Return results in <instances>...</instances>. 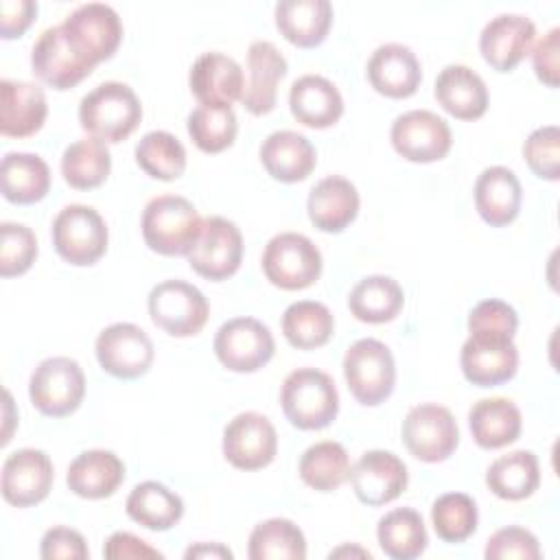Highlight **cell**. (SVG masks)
<instances>
[{
	"mask_svg": "<svg viewBox=\"0 0 560 560\" xmlns=\"http://www.w3.org/2000/svg\"><path fill=\"white\" fill-rule=\"evenodd\" d=\"M142 120V105L136 92L120 81H105L88 92L79 103V122L101 142H120L133 133Z\"/></svg>",
	"mask_w": 560,
	"mask_h": 560,
	"instance_id": "obj_1",
	"label": "cell"
},
{
	"mask_svg": "<svg viewBox=\"0 0 560 560\" xmlns=\"http://www.w3.org/2000/svg\"><path fill=\"white\" fill-rule=\"evenodd\" d=\"M203 219L197 208L179 195H158L142 210V238L162 256H188L199 238Z\"/></svg>",
	"mask_w": 560,
	"mask_h": 560,
	"instance_id": "obj_2",
	"label": "cell"
},
{
	"mask_svg": "<svg viewBox=\"0 0 560 560\" xmlns=\"http://www.w3.org/2000/svg\"><path fill=\"white\" fill-rule=\"evenodd\" d=\"M280 405L287 420L302 431L328 427L339 413L335 381L317 368H298L280 387Z\"/></svg>",
	"mask_w": 560,
	"mask_h": 560,
	"instance_id": "obj_3",
	"label": "cell"
},
{
	"mask_svg": "<svg viewBox=\"0 0 560 560\" xmlns=\"http://www.w3.org/2000/svg\"><path fill=\"white\" fill-rule=\"evenodd\" d=\"M343 376L357 402L376 407L394 392V357L383 341L372 337L359 339L343 354Z\"/></svg>",
	"mask_w": 560,
	"mask_h": 560,
	"instance_id": "obj_4",
	"label": "cell"
},
{
	"mask_svg": "<svg viewBox=\"0 0 560 560\" xmlns=\"http://www.w3.org/2000/svg\"><path fill=\"white\" fill-rule=\"evenodd\" d=\"M260 265L273 287L300 291L317 282L322 273V252L304 234L280 232L265 245Z\"/></svg>",
	"mask_w": 560,
	"mask_h": 560,
	"instance_id": "obj_5",
	"label": "cell"
},
{
	"mask_svg": "<svg viewBox=\"0 0 560 560\" xmlns=\"http://www.w3.org/2000/svg\"><path fill=\"white\" fill-rule=\"evenodd\" d=\"M28 396L33 407L44 416H70L85 396V374L70 357H48L33 370Z\"/></svg>",
	"mask_w": 560,
	"mask_h": 560,
	"instance_id": "obj_6",
	"label": "cell"
},
{
	"mask_svg": "<svg viewBox=\"0 0 560 560\" xmlns=\"http://www.w3.org/2000/svg\"><path fill=\"white\" fill-rule=\"evenodd\" d=\"M57 254L77 267L94 265L107 252V225L103 217L83 203H70L59 210L50 228Z\"/></svg>",
	"mask_w": 560,
	"mask_h": 560,
	"instance_id": "obj_7",
	"label": "cell"
},
{
	"mask_svg": "<svg viewBox=\"0 0 560 560\" xmlns=\"http://www.w3.org/2000/svg\"><path fill=\"white\" fill-rule=\"evenodd\" d=\"M147 306L151 322L171 337H192L201 332L210 313L206 295L186 280H164L155 284Z\"/></svg>",
	"mask_w": 560,
	"mask_h": 560,
	"instance_id": "obj_8",
	"label": "cell"
},
{
	"mask_svg": "<svg viewBox=\"0 0 560 560\" xmlns=\"http://www.w3.org/2000/svg\"><path fill=\"white\" fill-rule=\"evenodd\" d=\"M402 442L407 451L427 464L444 462L459 444V427L451 409L422 402L407 411L402 420Z\"/></svg>",
	"mask_w": 560,
	"mask_h": 560,
	"instance_id": "obj_9",
	"label": "cell"
},
{
	"mask_svg": "<svg viewBox=\"0 0 560 560\" xmlns=\"http://www.w3.org/2000/svg\"><path fill=\"white\" fill-rule=\"evenodd\" d=\"M212 346L219 363L238 374L260 370L276 352L271 330L256 317H232L223 322Z\"/></svg>",
	"mask_w": 560,
	"mask_h": 560,
	"instance_id": "obj_10",
	"label": "cell"
},
{
	"mask_svg": "<svg viewBox=\"0 0 560 560\" xmlns=\"http://www.w3.org/2000/svg\"><path fill=\"white\" fill-rule=\"evenodd\" d=\"M61 28L74 50L92 66L109 59L122 42V22L118 13L103 2L79 4Z\"/></svg>",
	"mask_w": 560,
	"mask_h": 560,
	"instance_id": "obj_11",
	"label": "cell"
},
{
	"mask_svg": "<svg viewBox=\"0 0 560 560\" xmlns=\"http://www.w3.org/2000/svg\"><path fill=\"white\" fill-rule=\"evenodd\" d=\"M94 352L103 372L122 381L147 374L155 357L151 337L129 322H116L103 328L96 337Z\"/></svg>",
	"mask_w": 560,
	"mask_h": 560,
	"instance_id": "obj_12",
	"label": "cell"
},
{
	"mask_svg": "<svg viewBox=\"0 0 560 560\" xmlns=\"http://www.w3.org/2000/svg\"><path fill=\"white\" fill-rule=\"evenodd\" d=\"M188 265L208 280H225L234 276L243 260V234L234 221L225 217L203 219L201 232L188 252Z\"/></svg>",
	"mask_w": 560,
	"mask_h": 560,
	"instance_id": "obj_13",
	"label": "cell"
},
{
	"mask_svg": "<svg viewBox=\"0 0 560 560\" xmlns=\"http://www.w3.org/2000/svg\"><path fill=\"white\" fill-rule=\"evenodd\" d=\"M389 138L398 155L418 164L442 160L453 144L448 122L429 109H411L396 116Z\"/></svg>",
	"mask_w": 560,
	"mask_h": 560,
	"instance_id": "obj_14",
	"label": "cell"
},
{
	"mask_svg": "<svg viewBox=\"0 0 560 560\" xmlns=\"http://www.w3.org/2000/svg\"><path fill=\"white\" fill-rule=\"evenodd\" d=\"M223 457L238 470H258L273 462L278 435L271 420L258 411L234 416L223 429Z\"/></svg>",
	"mask_w": 560,
	"mask_h": 560,
	"instance_id": "obj_15",
	"label": "cell"
},
{
	"mask_svg": "<svg viewBox=\"0 0 560 560\" xmlns=\"http://www.w3.org/2000/svg\"><path fill=\"white\" fill-rule=\"evenodd\" d=\"M459 365L468 383L494 387L514 378L518 370V350L510 337L470 332L462 346Z\"/></svg>",
	"mask_w": 560,
	"mask_h": 560,
	"instance_id": "obj_16",
	"label": "cell"
},
{
	"mask_svg": "<svg viewBox=\"0 0 560 560\" xmlns=\"http://www.w3.org/2000/svg\"><path fill=\"white\" fill-rule=\"evenodd\" d=\"M31 68L42 83L55 90H70L94 70V66L68 42L61 24L42 31V35L35 39L31 50Z\"/></svg>",
	"mask_w": 560,
	"mask_h": 560,
	"instance_id": "obj_17",
	"label": "cell"
},
{
	"mask_svg": "<svg viewBox=\"0 0 560 560\" xmlns=\"http://www.w3.org/2000/svg\"><path fill=\"white\" fill-rule=\"evenodd\" d=\"M52 479V462L44 451L20 448L13 451L2 464L0 490L7 503L15 508H31L48 497Z\"/></svg>",
	"mask_w": 560,
	"mask_h": 560,
	"instance_id": "obj_18",
	"label": "cell"
},
{
	"mask_svg": "<svg viewBox=\"0 0 560 560\" xmlns=\"http://www.w3.org/2000/svg\"><path fill=\"white\" fill-rule=\"evenodd\" d=\"M348 479L361 503L378 508L402 494L409 472L405 462L392 451H368L350 468Z\"/></svg>",
	"mask_w": 560,
	"mask_h": 560,
	"instance_id": "obj_19",
	"label": "cell"
},
{
	"mask_svg": "<svg viewBox=\"0 0 560 560\" xmlns=\"http://www.w3.org/2000/svg\"><path fill=\"white\" fill-rule=\"evenodd\" d=\"M534 37L536 26L527 15L501 13L481 28L479 50L497 72H510L525 59Z\"/></svg>",
	"mask_w": 560,
	"mask_h": 560,
	"instance_id": "obj_20",
	"label": "cell"
},
{
	"mask_svg": "<svg viewBox=\"0 0 560 560\" xmlns=\"http://www.w3.org/2000/svg\"><path fill=\"white\" fill-rule=\"evenodd\" d=\"M188 85L201 105L232 107L234 101H241L245 90L243 68L236 59L210 50L199 55L190 66Z\"/></svg>",
	"mask_w": 560,
	"mask_h": 560,
	"instance_id": "obj_21",
	"label": "cell"
},
{
	"mask_svg": "<svg viewBox=\"0 0 560 560\" xmlns=\"http://www.w3.org/2000/svg\"><path fill=\"white\" fill-rule=\"evenodd\" d=\"M370 85L389 98H407L416 94L422 81V68L416 52L405 44H383L368 61Z\"/></svg>",
	"mask_w": 560,
	"mask_h": 560,
	"instance_id": "obj_22",
	"label": "cell"
},
{
	"mask_svg": "<svg viewBox=\"0 0 560 560\" xmlns=\"http://www.w3.org/2000/svg\"><path fill=\"white\" fill-rule=\"evenodd\" d=\"M249 83L243 90L241 103L254 116H265L276 107L278 83L287 74L284 55L267 39H256L247 48Z\"/></svg>",
	"mask_w": 560,
	"mask_h": 560,
	"instance_id": "obj_23",
	"label": "cell"
},
{
	"mask_svg": "<svg viewBox=\"0 0 560 560\" xmlns=\"http://www.w3.org/2000/svg\"><path fill=\"white\" fill-rule=\"evenodd\" d=\"M48 116L46 94L28 81H0V133L26 138L42 129Z\"/></svg>",
	"mask_w": 560,
	"mask_h": 560,
	"instance_id": "obj_24",
	"label": "cell"
},
{
	"mask_svg": "<svg viewBox=\"0 0 560 560\" xmlns=\"http://www.w3.org/2000/svg\"><path fill=\"white\" fill-rule=\"evenodd\" d=\"M306 210L311 223L317 230L328 234L343 232L357 219L359 190L350 179L341 175H328L311 188Z\"/></svg>",
	"mask_w": 560,
	"mask_h": 560,
	"instance_id": "obj_25",
	"label": "cell"
},
{
	"mask_svg": "<svg viewBox=\"0 0 560 560\" xmlns=\"http://www.w3.org/2000/svg\"><path fill=\"white\" fill-rule=\"evenodd\" d=\"M472 197L479 217L492 228H503L518 217L523 188L512 168L488 166L479 173Z\"/></svg>",
	"mask_w": 560,
	"mask_h": 560,
	"instance_id": "obj_26",
	"label": "cell"
},
{
	"mask_svg": "<svg viewBox=\"0 0 560 560\" xmlns=\"http://www.w3.org/2000/svg\"><path fill=\"white\" fill-rule=\"evenodd\" d=\"M289 107L298 122L311 129L332 127L343 114L341 92L322 74H304L291 83Z\"/></svg>",
	"mask_w": 560,
	"mask_h": 560,
	"instance_id": "obj_27",
	"label": "cell"
},
{
	"mask_svg": "<svg viewBox=\"0 0 560 560\" xmlns=\"http://www.w3.org/2000/svg\"><path fill=\"white\" fill-rule=\"evenodd\" d=\"M433 94L444 112L459 120H477L488 109V88L468 66L448 63L435 79Z\"/></svg>",
	"mask_w": 560,
	"mask_h": 560,
	"instance_id": "obj_28",
	"label": "cell"
},
{
	"mask_svg": "<svg viewBox=\"0 0 560 560\" xmlns=\"http://www.w3.org/2000/svg\"><path fill=\"white\" fill-rule=\"evenodd\" d=\"M260 162L273 179L295 184L313 173L317 153L306 136L291 129H280L262 140Z\"/></svg>",
	"mask_w": 560,
	"mask_h": 560,
	"instance_id": "obj_29",
	"label": "cell"
},
{
	"mask_svg": "<svg viewBox=\"0 0 560 560\" xmlns=\"http://www.w3.org/2000/svg\"><path fill=\"white\" fill-rule=\"evenodd\" d=\"M125 481V464L120 457L105 448H92L79 453L66 475L70 492L81 499H105L112 497Z\"/></svg>",
	"mask_w": 560,
	"mask_h": 560,
	"instance_id": "obj_30",
	"label": "cell"
},
{
	"mask_svg": "<svg viewBox=\"0 0 560 560\" xmlns=\"http://www.w3.org/2000/svg\"><path fill=\"white\" fill-rule=\"evenodd\" d=\"M276 26L298 48L319 46L332 24L328 0H280L273 9Z\"/></svg>",
	"mask_w": 560,
	"mask_h": 560,
	"instance_id": "obj_31",
	"label": "cell"
},
{
	"mask_svg": "<svg viewBox=\"0 0 560 560\" xmlns=\"http://www.w3.org/2000/svg\"><path fill=\"white\" fill-rule=\"evenodd\" d=\"M472 440L481 448H501L518 440L523 416L510 398H481L468 411Z\"/></svg>",
	"mask_w": 560,
	"mask_h": 560,
	"instance_id": "obj_32",
	"label": "cell"
},
{
	"mask_svg": "<svg viewBox=\"0 0 560 560\" xmlns=\"http://www.w3.org/2000/svg\"><path fill=\"white\" fill-rule=\"evenodd\" d=\"M0 186L7 201L18 206L35 203L50 188V168L35 153L11 151L0 164Z\"/></svg>",
	"mask_w": 560,
	"mask_h": 560,
	"instance_id": "obj_33",
	"label": "cell"
},
{
	"mask_svg": "<svg viewBox=\"0 0 560 560\" xmlns=\"http://www.w3.org/2000/svg\"><path fill=\"white\" fill-rule=\"evenodd\" d=\"M127 516L151 532H166L184 516V501L160 481L138 483L125 503Z\"/></svg>",
	"mask_w": 560,
	"mask_h": 560,
	"instance_id": "obj_34",
	"label": "cell"
},
{
	"mask_svg": "<svg viewBox=\"0 0 560 560\" xmlns=\"http://www.w3.org/2000/svg\"><path fill=\"white\" fill-rule=\"evenodd\" d=\"M540 483L538 457L532 451H512L497 457L486 470V486L505 501H521L536 492Z\"/></svg>",
	"mask_w": 560,
	"mask_h": 560,
	"instance_id": "obj_35",
	"label": "cell"
},
{
	"mask_svg": "<svg viewBox=\"0 0 560 560\" xmlns=\"http://www.w3.org/2000/svg\"><path fill=\"white\" fill-rule=\"evenodd\" d=\"M402 304V287L389 276H365L348 295L350 313L365 324L392 322L400 313Z\"/></svg>",
	"mask_w": 560,
	"mask_h": 560,
	"instance_id": "obj_36",
	"label": "cell"
},
{
	"mask_svg": "<svg viewBox=\"0 0 560 560\" xmlns=\"http://www.w3.org/2000/svg\"><path fill=\"white\" fill-rule=\"evenodd\" d=\"M376 538L392 560H413L427 549V527L413 508H396L378 518Z\"/></svg>",
	"mask_w": 560,
	"mask_h": 560,
	"instance_id": "obj_37",
	"label": "cell"
},
{
	"mask_svg": "<svg viewBox=\"0 0 560 560\" xmlns=\"http://www.w3.org/2000/svg\"><path fill=\"white\" fill-rule=\"evenodd\" d=\"M112 171V158L105 142L96 138H81L66 147L61 155V175L68 186L90 190L101 186Z\"/></svg>",
	"mask_w": 560,
	"mask_h": 560,
	"instance_id": "obj_38",
	"label": "cell"
},
{
	"mask_svg": "<svg viewBox=\"0 0 560 560\" xmlns=\"http://www.w3.org/2000/svg\"><path fill=\"white\" fill-rule=\"evenodd\" d=\"M335 330V317L326 304L315 300H300L282 313V332L298 350H313L324 346Z\"/></svg>",
	"mask_w": 560,
	"mask_h": 560,
	"instance_id": "obj_39",
	"label": "cell"
},
{
	"mask_svg": "<svg viewBox=\"0 0 560 560\" xmlns=\"http://www.w3.org/2000/svg\"><path fill=\"white\" fill-rule=\"evenodd\" d=\"M302 481L317 492H332L350 477V459L346 448L335 440L311 444L298 464Z\"/></svg>",
	"mask_w": 560,
	"mask_h": 560,
	"instance_id": "obj_40",
	"label": "cell"
},
{
	"mask_svg": "<svg viewBox=\"0 0 560 560\" xmlns=\"http://www.w3.org/2000/svg\"><path fill=\"white\" fill-rule=\"evenodd\" d=\"M247 556L252 560H304L306 540L289 518H267L249 534Z\"/></svg>",
	"mask_w": 560,
	"mask_h": 560,
	"instance_id": "obj_41",
	"label": "cell"
},
{
	"mask_svg": "<svg viewBox=\"0 0 560 560\" xmlns=\"http://www.w3.org/2000/svg\"><path fill=\"white\" fill-rule=\"evenodd\" d=\"M136 162L149 177L171 182L186 171V149L168 131H149L136 144Z\"/></svg>",
	"mask_w": 560,
	"mask_h": 560,
	"instance_id": "obj_42",
	"label": "cell"
},
{
	"mask_svg": "<svg viewBox=\"0 0 560 560\" xmlns=\"http://www.w3.org/2000/svg\"><path fill=\"white\" fill-rule=\"evenodd\" d=\"M188 136L203 153H221L234 144L238 122L232 107L199 105L188 114Z\"/></svg>",
	"mask_w": 560,
	"mask_h": 560,
	"instance_id": "obj_43",
	"label": "cell"
},
{
	"mask_svg": "<svg viewBox=\"0 0 560 560\" xmlns=\"http://www.w3.org/2000/svg\"><path fill=\"white\" fill-rule=\"evenodd\" d=\"M477 503L464 492H446L433 501L431 523L440 540L464 542L477 529Z\"/></svg>",
	"mask_w": 560,
	"mask_h": 560,
	"instance_id": "obj_44",
	"label": "cell"
},
{
	"mask_svg": "<svg viewBox=\"0 0 560 560\" xmlns=\"http://www.w3.org/2000/svg\"><path fill=\"white\" fill-rule=\"evenodd\" d=\"M37 258V238L24 223L0 225V276H22Z\"/></svg>",
	"mask_w": 560,
	"mask_h": 560,
	"instance_id": "obj_45",
	"label": "cell"
},
{
	"mask_svg": "<svg viewBox=\"0 0 560 560\" xmlns=\"http://www.w3.org/2000/svg\"><path fill=\"white\" fill-rule=\"evenodd\" d=\"M523 158L534 175L556 182L560 177V129L556 125L534 129L523 142Z\"/></svg>",
	"mask_w": 560,
	"mask_h": 560,
	"instance_id": "obj_46",
	"label": "cell"
},
{
	"mask_svg": "<svg viewBox=\"0 0 560 560\" xmlns=\"http://www.w3.org/2000/svg\"><path fill=\"white\" fill-rule=\"evenodd\" d=\"M486 560H538L542 556L538 538L518 525L497 529L483 549Z\"/></svg>",
	"mask_w": 560,
	"mask_h": 560,
	"instance_id": "obj_47",
	"label": "cell"
},
{
	"mask_svg": "<svg viewBox=\"0 0 560 560\" xmlns=\"http://www.w3.org/2000/svg\"><path fill=\"white\" fill-rule=\"evenodd\" d=\"M518 328V315L516 311L497 298L481 300L470 313H468V330L470 332H486V335H499L514 339V332Z\"/></svg>",
	"mask_w": 560,
	"mask_h": 560,
	"instance_id": "obj_48",
	"label": "cell"
},
{
	"mask_svg": "<svg viewBox=\"0 0 560 560\" xmlns=\"http://www.w3.org/2000/svg\"><path fill=\"white\" fill-rule=\"evenodd\" d=\"M39 556L44 560H85L90 556L85 538L72 527H50L39 542Z\"/></svg>",
	"mask_w": 560,
	"mask_h": 560,
	"instance_id": "obj_49",
	"label": "cell"
},
{
	"mask_svg": "<svg viewBox=\"0 0 560 560\" xmlns=\"http://www.w3.org/2000/svg\"><path fill=\"white\" fill-rule=\"evenodd\" d=\"M532 63L538 81H542L549 88H558V74H560V28H549L532 52Z\"/></svg>",
	"mask_w": 560,
	"mask_h": 560,
	"instance_id": "obj_50",
	"label": "cell"
},
{
	"mask_svg": "<svg viewBox=\"0 0 560 560\" xmlns=\"http://www.w3.org/2000/svg\"><path fill=\"white\" fill-rule=\"evenodd\" d=\"M37 2L33 0H2L0 2V33L4 39L20 37L35 20Z\"/></svg>",
	"mask_w": 560,
	"mask_h": 560,
	"instance_id": "obj_51",
	"label": "cell"
},
{
	"mask_svg": "<svg viewBox=\"0 0 560 560\" xmlns=\"http://www.w3.org/2000/svg\"><path fill=\"white\" fill-rule=\"evenodd\" d=\"M103 556L109 560H125V558H162V553L158 549H153L151 545H147L142 538L129 534V532H114L105 547H103Z\"/></svg>",
	"mask_w": 560,
	"mask_h": 560,
	"instance_id": "obj_52",
	"label": "cell"
},
{
	"mask_svg": "<svg viewBox=\"0 0 560 560\" xmlns=\"http://www.w3.org/2000/svg\"><path fill=\"white\" fill-rule=\"evenodd\" d=\"M186 560L190 558H232V551L228 547H223L221 542H197L192 547L186 549L184 553Z\"/></svg>",
	"mask_w": 560,
	"mask_h": 560,
	"instance_id": "obj_53",
	"label": "cell"
},
{
	"mask_svg": "<svg viewBox=\"0 0 560 560\" xmlns=\"http://www.w3.org/2000/svg\"><path fill=\"white\" fill-rule=\"evenodd\" d=\"M346 553H357V556H368L370 558V551H363V549H350V547H341V549H335L330 551V558H337V556H346Z\"/></svg>",
	"mask_w": 560,
	"mask_h": 560,
	"instance_id": "obj_54",
	"label": "cell"
}]
</instances>
